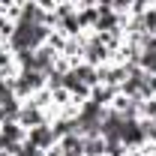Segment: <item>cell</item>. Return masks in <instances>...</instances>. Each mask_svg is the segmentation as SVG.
<instances>
[{
	"mask_svg": "<svg viewBox=\"0 0 156 156\" xmlns=\"http://www.w3.org/2000/svg\"><path fill=\"white\" fill-rule=\"evenodd\" d=\"M36 39H39V24L36 21L30 24V15H27V21L21 24L18 33H15V42H18V45H30V42H36Z\"/></svg>",
	"mask_w": 156,
	"mask_h": 156,
	"instance_id": "obj_1",
	"label": "cell"
}]
</instances>
